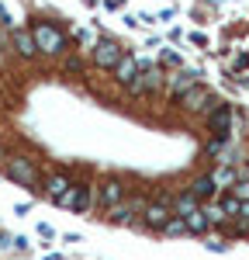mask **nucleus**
Segmentation results:
<instances>
[{"label": "nucleus", "instance_id": "0eeeda50", "mask_svg": "<svg viewBox=\"0 0 249 260\" xmlns=\"http://www.w3.org/2000/svg\"><path fill=\"white\" fill-rule=\"evenodd\" d=\"M170 219H173L170 201H145V208H142V225H145V229L163 233V225H166Z\"/></svg>", "mask_w": 249, "mask_h": 260}, {"label": "nucleus", "instance_id": "bb28decb", "mask_svg": "<svg viewBox=\"0 0 249 260\" xmlns=\"http://www.w3.org/2000/svg\"><path fill=\"white\" fill-rule=\"evenodd\" d=\"M239 83H242V87H249V73H242V77H239Z\"/></svg>", "mask_w": 249, "mask_h": 260}, {"label": "nucleus", "instance_id": "ddd939ff", "mask_svg": "<svg viewBox=\"0 0 249 260\" xmlns=\"http://www.w3.org/2000/svg\"><path fill=\"white\" fill-rule=\"evenodd\" d=\"M111 73H114V80L121 83V87H132V83H135V77H139V56H128V52H124L121 62H118Z\"/></svg>", "mask_w": 249, "mask_h": 260}, {"label": "nucleus", "instance_id": "f257e3e1", "mask_svg": "<svg viewBox=\"0 0 249 260\" xmlns=\"http://www.w3.org/2000/svg\"><path fill=\"white\" fill-rule=\"evenodd\" d=\"M31 39H35V49L45 52V56H62L66 52V35H62L56 24H49V21L31 24Z\"/></svg>", "mask_w": 249, "mask_h": 260}, {"label": "nucleus", "instance_id": "423d86ee", "mask_svg": "<svg viewBox=\"0 0 249 260\" xmlns=\"http://www.w3.org/2000/svg\"><path fill=\"white\" fill-rule=\"evenodd\" d=\"M201 83V73L197 70H187V66H180V70H173L170 77H166V94L173 101H180L187 94V90H194Z\"/></svg>", "mask_w": 249, "mask_h": 260}, {"label": "nucleus", "instance_id": "f03ea898", "mask_svg": "<svg viewBox=\"0 0 249 260\" xmlns=\"http://www.w3.org/2000/svg\"><path fill=\"white\" fill-rule=\"evenodd\" d=\"M4 174H7V180H14L21 187H38L42 184L38 167H35V160H28V156H7L4 160Z\"/></svg>", "mask_w": 249, "mask_h": 260}, {"label": "nucleus", "instance_id": "9b49d317", "mask_svg": "<svg viewBox=\"0 0 249 260\" xmlns=\"http://www.w3.org/2000/svg\"><path fill=\"white\" fill-rule=\"evenodd\" d=\"M69 187H73V180L66 177L62 170H52V174H45V177H42V191H45V198L56 201V205H59V198L69 191Z\"/></svg>", "mask_w": 249, "mask_h": 260}, {"label": "nucleus", "instance_id": "5701e85b", "mask_svg": "<svg viewBox=\"0 0 249 260\" xmlns=\"http://www.w3.org/2000/svg\"><path fill=\"white\" fill-rule=\"evenodd\" d=\"M159 59H163V66H173V70H180V56H177V52H170V49H163V52H159Z\"/></svg>", "mask_w": 249, "mask_h": 260}, {"label": "nucleus", "instance_id": "a878e982", "mask_svg": "<svg viewBox=\"0 0 249 260\" xmlns=\"http://www.w3.org/2000/svg\"><path fill=\"white\" fill-rule=\"evenodd\" d=\"M190 42H194V45H208V39L201 35V31H194V35H190Z\"/></svg>", "mask_w": 249, "mask_h": 260}, {"label": "nucleus", "instance_id": "412c9836", "mask_svg": "<svg viewBox=\"0 0 249 260\" xmlns=\"http://www.w3.org/2000/svg\"><path fill=\"white\" fill-rule=\"evenodd\" d=\"M201 208H204V215H208V225H218V229H222V225H225V215H222V208H218V205H201Z\"/></svg>", "mask_w": 249, "mask_h": 260}, {"label": "nucleus", "instance_id": "4468645a", "mask_svg": "<svg viewBox=\"0 0 249 260\" xmlns=\"http://www.w3.org/2000/svg\"><path fill=\"white\" fill-rule=\"evenodd\" d=\"M11 49L18 52L21 59H35L38 56V49H35V39H31V28H21L11 35Z\"/></svg>", "mask_w": 249, "mask_h": 260}, {"label": "nucleus", "instance_id": "aec40b11", "mask_svg": "<svg viewBox=\"0 0 249 260\" xmlns=\"http://www.w3.org/2000/svg\"><path fill=\"white\" fill-rule=\"evenodd\" d=\"M163 236H187V222L180 215H173V219L163 225Z\"/></svg>", "mask_w": 249, "mask_h": 260}, {"label": "nucleus", "instance_id": "6ab92c4d", "mask_svg": "<svg viewBox=\"0 0 249 260\" xmlns=\"http://www.w3.org/2000/svg\"><path fill=\"white\" fill-rule=\"evenodd\" d=\"M218 208H222V215H225L228 222H235L242 215V201L232 198V194H218Z\"/></svg>", "mask_w": 249, "mask_h": 260}, {"label": "nucleus", "instance_id": "20e7f679", "mask_svg": "<svg viewBox=\"0 0 249 260\" xmlns=\"http://www.w3.org/2000/svg\"><path fill=\"white\" fill-rule=\"evenodd\" d=\"M208 128H211V139H222V142L232 139V128H235V104L222 101V104L208 115Z\"/></svg>", "mask_w": 249, "mask_h": 260}, {"label": "nucleus", "instance_id": "b1692460", "mask_svg": "<svg viewBox=\"0 0 249 260\" xmlns=\"http://www.w3.org/2000/svg\"><path fill=\"white\" fill-rule=\"evenodd\" d=\"M38 236H45V240H56V229H52L49 222H42V225H38Z\"/></svg>", "mask_w": 249, "mask_h": 260}, {"label": "nucleus", "instance_id": "7ed1b4c3", "mask_svg": "<svg viewBox=\"0 0 249 260\" xmlns=\"http://www.w3.org/2000/svg\"><path fill=\"white\" fill-rule=\"evenodd\" d=\"M218 104H222V101L215 98V90L204 87V83H197L194 90H187L184 98H180V108H184L187 115H211Z\"/></svg>", "mask_w": 249, "mask_h": 260}, {"label": "nucleus", "instance_id": "cd10ccee", "mask_svg": "<svg viewBox=\"0 0 249 260\" xmlns=\"http://www.w3.org/2000/svg\"><path fill=\"white\" fill-rule=\"evenodd\" d=\"M4 156H7V149H4V146H0V163H4Z\"/></svg>", "mask_w": 249, "mask_h": 260}, {"label": "nucleus", "instance_id": "39448f33", "mask_svg": "<svg viewBox=\"0 0 249 260\" xmlns=\"http://www.w3.org/2000/svg\"><path fill=\"white\" fill-rule=\"evenodd\" d=\"M166 83V73L163 66H156V62L149 59H139V77H135V83L128 87L132 94H152V90H159Z\"/></svg>", "mask_w": 249, "mask_h": 260}, {"label": "nucleus", "instance_id": "393cba45", "mask_svg": "<svg viewBox=\"0 0 249 260\" xmlns=\"http://www.w3.org/2000/svg\"><path fill=\"white\" fill-rule=\"evenodd\" d=\"M208 250H211V253H225V250H228V243H218V240H211V243H208Z\"/></svg>", "mask_w": 249, "mask_h": 260}, {"label": "nucleus", "instance_id": "2eb2a0df", "mask_svg": "<svg viewBox=\"0 0 249 260\" xmlns=\"http://www.w3.org/2000/svg\"><path fill=\"white\" fill-rule=\"evenodd\" d=\"M94 205H97V187H94V184H76V201H73V212H76V215H87Z\"/></svg>", "mask_w": 249, "mask_h": 260}, {"label": "nucleus", "instance_id": "1a4fd4ad", "mask_svg": "<svg viewBox=\"0 0 249 260\" xmlns=\"http://www.w3.org/2000/svg\"><path fill=\"white\" fill-rule=\"evenodd\" d=\"M121 56H124V49H121V42H114V39H101L94 45V62L101 70H114L121 62Z\"/></svg>", "mask_w": 249, "mask_h": 260}, {"label": "nucleus", "instance_id": "f8f14e48", "mask_svg": "<svg viewBox=\"0 0 249 260\" xmlns=\"http://www.w3.org/2000/svg\"><path fill=\"white\" fill-rule=\"evenodd\" d=\"M208 177H211V184H215V191H218V194H228V191L235 187V180L242 177V174H239L235 167H225V163H218V167H215Z\"/></svg>", "mask_w": 249, "mask_h": 260}, {"label": "nucleus", "instance_id": "6e6552de", "mask_svg": "<svg viewBox=\"0 0 249 260\" xmlns=\"http://www.w3.org/2000/svg\"><path fill=\"white\" fill-rule=\"evenodd\" d=\"M121 201H124V180L107 177L104 184H97V208H101V212H111V208L121 205Z\"/></svg>", "mask_w": 249, "mask_h": 260}, {"label": "nucleus", "instance_id": "dca6fc26", "mask_svg": "<svg viewBox=\"0 0 249 260\" xmlns=\"http://www.w3.org/2000/svg\"><path fill=\"white\" fill-rule=\"evenodd\" d=\"M170 208H173V215H180V219H187L190 212H197V208H201V201L194 198L190 191H184V194H177V198L170 201Z\"/></svg>", "mask_w": 249, "mask_h": 260}, {"label": "nucleus", "instance_id": "f3484780", "mask_svg": "<svg viewBox=\"0 0 249 260\" xmlns=\"http://www.w3.org/2000/svg\"><path fill=\"white\" fill-rule=\"evenodd\" d=\"M190 194H194V198H197L201 205H204V201H208V198H215L218 191H215V184H211V177H208V174H201V177H197L194 184H190Z\"/></svg>", "mask_w": 249, "mask_h": 260}, {"label": "nucleus", "instance_id": "a211bd4d", "mask_svg": "<svg viewBox=\"0 0 249 260\" xmlns=\"http://www.w3.org/2000/svg\"><path fill=\"white\" fill-rule=\"evenodd\" d=\"M187 233H190V236H204L208 229H211V225H208V215H204V208H197V212H190V215H187Z\"/></svg>", "mask_w": 249, "mask_h": 260}, {"label": "nucleus", "instance_id": "4be33fe9", "mask_svg": "<svg viewBox=\"0 0 249 260\" xmlns=\"http://www.w3.org/2000/svg\"><path fill=\"white\" fill-rule=\"evenodd\" d=\"M228 194H232V198H239L242 205H249V177H239V180H235V187H232Z\"/></svg>", "mask_w": 249, "mask_h": 260}, {"label": "nucleus", "instance_id": "9d476101", "mask_svg": "<svg viewBox=\"0 0 249 260\" xmlns=\"http://www.w3.org/2000/svg\"><path fill=\"white\" fill-rule=\"evenodd\" d=\"M142 208H145V205L139 198H132V201L124 198L121 205H114V208L107 212V222H114V225H132V222L142 215Z\"/></svg>", "mask_w": 249, "mask_h": 260}]
</instances>
